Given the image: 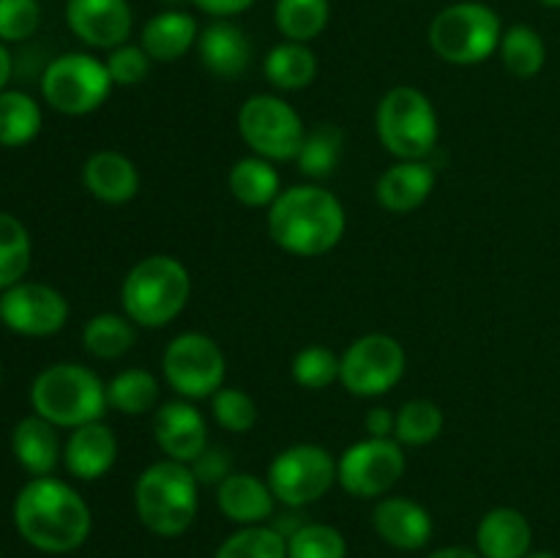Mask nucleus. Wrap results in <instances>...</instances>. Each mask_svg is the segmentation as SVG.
Returning a JSON list of instances; mask_svg holds the SVG:
<instances>
[{"label": "nucleus", "instance_id": "1", "mask_svg": "<svg viewBox=\"0 0 560 558\" xmlns=\"http://www.w3.org/2000/svg\"><path fill=\"white\" fill-rule=\"evenodd\" d=\"M14 525L42 553H74L88 542L93 514L85 498L58 476H31L14 498Z\"/></svg>", "mask_w": 560, "mask_h": 558}, {"label": "nucleus", "instance_id": "2", "mask_svg": "<svg viewBox=\"0 0 560 558\" xmlns=\"http://www.w3.org/2000/svg\"><path fill=\"white\" fill-rule=\"evenodd\" d=\"M348 213L342 200L320 184H295L268 208V235L295 257H320L342 241Z\"/></svg>", "mask_w": 560, "mask_h": 558}, {"label": "nucleus", "instance_id": "3", "mask_svg": "<svg viewBox=\"0 0 560 558\" xmlns=\"http://www.w3.org/2000/svg\"><path fill=\"white\" fill-rule=\"evenodd\" d=\"M191 274L178 257L148 255L120 282V310L137 328H164L186 310Z\"/></svg>", "mask_w": 560, "mask_h": 558}, {"label": "nucleus", "instance_id": "4", "mask_svg": "<svg viewBox=\"0 0 560 558\" xmlns=\"http://www.w3.org/2000/svg\"><path fill=\"white\" fill-rule=\"evenodd\" d=\"M200 509V485L189 465L156 460L135 481V512L140 523L162 539L184 536Z\"/></svg>", "mask_w": 560, "mask_h": 558}, {"label": "nucleus", "instance_id": "5", "mask_svg": "<svg viewBox=\"0 0 560 558\" xmlns=\"http://www.w3.org/2000/svg\"><path fill=\"white\" fill-rule=\"evenodd\" d=\"M31 408L42 419L52 421L58 430L102 421L107 414V383L85 364L58 361L33 377Z\"/></svg>", "mask_w": 560, "mask_h": 558}, {"label": "nucleus", "instance_id": "6", "mask_svg": "<svg viewBox=\"0 0 560 558\" xmlns=\"http://www.w3.org/2000/svg\"><path fill=\"white\" fill-rule=\"evenodd\" d=\"M503 22L492 5L459 0L438 11L427 31L430 49L452 66H476L498 53Z\"/></svg>", "mask_w": 560, "mask_h": 558}, {"label": "nucleus", "instance_id": "7", "mask_svg": "<svg viewBox=\"0 0 560 558\" xmlns=\"http://www.w3.org/2000/svg\"><path fill=\"white\" fill-rule=\"evenodd\" d=\"M375 129L381 146L394 159H430L441 137L435 104L413 85H397L383 93L375 109Z\"/></svg>", "mask_w": 560, "mask_h": 558}, {"label": "nucleus", "instance_id": "8", "mask_svg": "<svg viewBox=\"0 0 560 558\" xmlns=\"http://www.w3.org/2000/svg\"><path fill=\"white\" fill-rule=\"evenodd\" d=\"M113 88L107 63L96 55L66 53L44 66L42 96L60 115L80 118L96 113L109 98Z\"/></svg>", "mask_w": 560, "mask_h": 558}, {"label": "nucleus", "instance_id": "9", "mask_svg": "<svg viewBox=\"0 0 560 558\" xmlns=\"http://www.w3.org/2000/svg\"><path fill=\"white\" fill-rule=\"evenodd\" d=\"M238 135L255 156L295 162L306 126L299 109L279 93H252L238 109Z\"/></svg>", "mask_w": 560, "mask_h": 558}, {"label": "nucleus", "instance_id": "10", "mask_svg": "<svg viewBox=\"0 0 560 558\" xmlns=\"http://www.w3.org/2000/svg\"><path fill=\"white\" fill-rule=\"evenodd\" d=\"M228 359L213 337L184 332L167 342L162 353V377L180 399H211L224 386Z\"/></svg>", "mask_w": 560, "mask_h": 558}, {"label": "nucleus", "instance_id": "11", "mask_svg": "<svg viewBox=\"0 0 560 558\" xmlns=\"http://www.w3.org/2000/svg\"><path fill=\"white\" fill-rule=\"evenodd\" d=\"M408 353L397 337L383 332L361 334L339 356V383L353 397H383L402 381Z\"/></svg>", "mask_w": 560, "mask_h": 558}, {"label": "nucleus", "instance_id": "12", "mask_svg": "<svg viewBox=\"0 0 560 558\" xmlns=\"http://www.w3.org/2000/svg\"><path fill=\"white\" fill-rule=\"evenodd\" d=\"M266 481L284 507H310L337 485V457L320 443H293L271 460Z\"/></svg>", "mask_w": 560, "mask_h": 558}, {"label": "nucleus", "instance_id": "13", "mask_svg": "<svg viewBox=\"0 0 560 558\" xmlns=\"http://www.w3.org/2000/svg\"><path fill=\"white\" fill-rule=\"evenodd\" d=\"M402 443L394 438H370L355 441L339 454L337 485L353 498H383L405 476Z\"/></svg>", "mask_w": 560, "mask_h": 558}, {"label": "nucleus", "instance_id": "14", "mask_svg": "<svg viewBox=\"0 0 560 558\" xmlns=\"http://www.w3.org/2000/svg\"><path fill=\"white\" fill-rule=\"evenodd\" d=\"M0 323L20 337H52L69 323V301L52 284L22 279L0 293Z\"/></svg>", "mask_w": 560, "mask_h": 558}, {"label": "nucleus", "instance_id": "15", "mask_svg": "<svg viewBox=\"0 0 560 558\" xmlns=\"http://www.w3.org/2000/svg\"><path fill=\"white\" fill-rule=\"evenodd\" d=\"M151 432L159 452L175 463L189 465L208 446V421L191 399H170L151 416Z\"/></svg>", "mask_w": 560, "mask_h": 558}, {"label": "nucleus", "instance_id": "16", "mask_svg": "<svg viewBox=\"0 0 560 558\" xmlns=\"http://www.w3.org/2000/svg\"><path fill=\"white\" fill-rule=\"evenodd\" d=\"M66 25L93 49H115L129 42L135 14L129 0H69Z\"/></svg>", "mask_w": 560, "mask_h": 558}, {"label": "nucleus", "instance_id": "17", "mask_svg": "<svg viewBox=\"0 0 560 558\" xmlns=\"http://www.w3.org/2000/svg\"><path fill=\"white\" fill-rule=\"evenodd\" d=\"M435 170L430 159H397L377 178V206L388 213H410L421 208L438 184Z\"/></svg>", "mask_w": 560, "mask_h": 558}, {"label": "nucleus", "instance_id": "18", "mask_svg": "<svg viewBox=\"0 0 560 558\" xmlns=\"http://www.w3.org/2000/svg\"><path fill=\"white\" fill-rule=\"evenodd\" d=\"M372 525L386 545L402 553L421 550L432 539V514L408 496H383L372 509Z\"/></svg>", "mask_w": 560, "mask_h": 558}, {"label": "nucleus", "instance_id": "19", "mask_svg": "<svg viewBox=\"0 0 560 558\" xmlns=\"http://www.w3.org/2000/svg\"><path fill=\"white\" fill-rule=\"evenodd\" d=\"M118 460V438L104 421L74 427L63 441V465L74 479L96 481L113 470Z\"/></svg>", "mask_w": 560, "mask_h": 558}, {"label": "nucleus", "instance_id": "20", "mask_svg": "<svg viewBox=\"0 0 560 558\" xmlns=\"http://www.w3.org/2000/svg\"><path fill=\"white\" fill-rule=\"evenodd\" d=\"M277 496L266 479L249 474V470H233L222 485L217 487V507L230 523L262 525L277 512Z\"/></svg>", "mask_w": 560, "mask_h": 558}, {"label": "nucleus", "instance_id": "21", "mask_svg": "<svg viewBox=\"0 0 560 558\" xmlns=\"http://www.w3.org/2000/svg\"><path fill=\"white\" fill-rule=\"evenodd\" d=\"M82 184L98 202L124 206V202L135 200L137 191H140V170L126 153L104 148V151L91 153L85 159Z\"/></svg>", "mask_w": 560, "mask_h": 558}, {"label": "nucleus", "instance_id": "22", "mask_svg": "<svg viewBox=\"0 0 560 558\" xmlns=\"http://www.w3.org/2000/svg\"><path fill=\"white\" fill-rule=\"evenodd\" d=\"M197 55L213 77L235 80L252 66V42L235 22L213 20L200 31Z\"/></svg>", "mask_w": 560, "mask_h": 558}, {"label": "nucleus", "instance_id": "23", "mask_svg": "<svg viewBox=\"0 0 560 558\" xmlns=\"http://www.w3.org/2000/svg\"><path fill=\"white\" fill-rule=\"evenodd\" d=\"M11 452L22 470H27L31 476H52V470L63 463V441L58 435V427L36 414L25 416L14 425Z\"/></svg>", "mask_w": 560, "mask_h": 558}, {"label": "nucleus", "instance_id": "24", "mask_svg": "<svg viewBox=\"0 0 560 558\" xmlns=\"http://www.w3.org/2000/svg\"><path fill=\"white\" fill-rule=\"evenodd\" d=\"M534 545V528L520 509L495 507L479 520L476 550L481 558H525Z\"/></svg>", "mask_w": 560, "mask_h": 558}, {"label": "nucleus", "instance_id": "25", "mask_svg": "<svg viewBox=\"0 0 560 558\" xmlns=\"http://www.w3.org/2000/svg\"><path fill=\"white\" fill-rule=\"evenodd\" d=\"M197 38H200V25L189 11L164 9L142 25L140 47L156 63H175L189 55L191 47H197Z\"/></svg>", "mask_w": 560, "mask_h": 558}, {"label": "nucleus", "instance_id": "26", "mask_svg": "<svg viewBox=\"0 0 560 558\" xmlns=\"http://www.w3.org/2000/svg\"><path fill=\"white\" fill-rule=\"evenodd\" d=\"M262 74L279 93L304 91L317 77V55L312 53L310 44L279 42L262 58Z\"/></svg>", "mask_w": 560, "mask_h": 558}, {"label": "nucleus", "instance_id": "27", "mask_svg": "<svg viewBox=\"0 0 560 558\" xmlns=\"http://www.w3.org/2000/svg\"><path fill=\"white\" fill-rule=\"evenodd\" d=\"M228 189L241 206L246 208H271L282 191V178L273 162L262 156H244L230 167Z\"/></svg>", "mask_w": 560, "mask_h": 558}, {"label": "nucleus", "instance_id": "28", "mask_svg": "<svg viewBox=\"0 0 560 558\" xmlns=\"http://www.w3.org/2000/svg\"><path fill=\"white\" fill-rule=\"evenodd\" d=\"M137 342V326L124 312H98L82 328V348L98 361H115Z\"/></svg>", "mask_w": 560, "mask_h": 558}, {"label": "nucleus", "instance_id": "29", "mask_svg": "<svg viewBox=\"0 0 560 558\" xmlns=\"http://www.w3.org/2000/svg\"><path fill=\"white\" fill-rule=\"evenodd\" d=\"M109 408L124 416H148L159 403V377L142 367H129L107 383Z\"/></svg>", "mask_w": 560, "mask_h": 558}, {"label": "nucleus", "instance_id": "30", "mask_svg": "<svg viewBox=\"0 0 560 558\" xmlns=\"http://www.w3.org/2000/svg\"><path fill=\"white\" fill-rule=\"evenodd\" d=\"M44 126L42 107L25 91L0 93V148H22L38 137Z\"/></svg>", "mask_w": 560, "mask_h": 558}, {"label": "nucleus", "instance_id": "31", "mask_svg": "<svg viewBox=\"0 0 560 558\" xmlns=\"http://www.w3.org/2000/svg\"><path fill=\"white\" fill-rule=\"evenodd\" d=\"M345 131L337 124H315L306 129L301 151L295 156L301 173L312 181L328 178L342 162Z\"/></svg>", "mask_w": 560, "mask_h": 558}, {"label": "nucleus", "instance_id": "32", "mask_svg": "<svg viewBox=\"0 0 560 558\" xmlns=\"http://www.w3.org/2000/svg\"><path fill=\"white\" fill-rule=\"evenodd\" d=\"M331 20L328 0H277L273 3V25L284 42L310 44L320 36Z\"/></svg>", "mask_w": 560, "mask_h": 558}, {"label": "nucleus", "instance_id": "33", "mask_svg": "<svg viewBox=\"0 0 560 558\" xmlns=\"http://www.w3.org/2000/svg\"><path fill=\"white\" fill-rule=\"evenodd\" d=\"M501 53L503 66L517 80H530L539 74L547 63V44L541 33L530 25H512L503 31L501 36Z\"/></svg>", "mask_w": 560, "mask_h": 558}, {"label": "nucleus", "instance_id": "34", "mask_svg": "<svg viewBox=\"0 0 560 558\" xmlns=\"http://www.w3.org/2000/svg\"><path fill=\"white\" fill-rule=\"evenodd\" d=\"M33 241L25 224L9 211H0V293L22 282L31 268Z\"/></svg>", "mask_w": 560, "mask_h": 558}, {"label": "nucleus", "instance_id": "35", "mask_svg": "<svg viewBox=\"0 0 560 558\" xmlns=\"http://www.w3.org/2000/svg\"><path fill=\"white\" fill-rule=\"evenodd\" d=\"M443 410L432 399L416 397L399 405L397 425H394V441L402 446H430L443 432Z\"/></svg>", "mask_w": 560, "mask_h": 558}, {"label": "nucleus", "instance_id": "36", "mask_svg": "<svg viewBox=\"0 0 560 558\" xmlns=\"http://www.w3.org/2000/svg\"><path fill=\"white\" fill-rule=\"evenodd\" d=\"M213 558H288V539L273 525H241Z\"/></svg>", "mask_w": 560, "mask_h": 558}, {"label": "nucleus", "instance_id": "37", "mask_svg": "<svg viewBox=\"0 0 560 558\" xmlns=\"http://www.w3.org/2000/svg\"><path fill=\"white\" fill-rule=\"evenodd\" d=\"M290 375L306 392H323L339 383V356L326 345H306L293 356Z\"/></svg>", "mask_w": 560, "mask_h": 558}, {"label": "nucleus", "instance_id": "38", "mask_svg": "<svg viewBox=\"0 0 560 558\" xmlns=\"http://www.w3.org/2000/svg\"><path fill=\"white\" fill-rule=\"evenodd\" d=\"M208 403H211L213 421L228 432L244 435V432L255 430L257 419H260L255 397L238 386H222Z\"/></svg>", "mask_w": 560, "mask_h": 558}, {"label": "nucleus", "instance_id": "39", "mask_svg": "<svg viewBox=\"0 0 560 558\" xmlns=\"http://www.w3.org/2000/svg\"><path fill=\"white\" fill-rule=\"evenodd\" d=\"M288 558H348V542L334 525L304 523L288 536Z\"/></svg>", "mask_w": 560, "mask_h": 558}, {"label": "nucleus", "instance_id": "40", "mask_svg": "<svg viewBox=\"0 0 560 558\" xmlns=\"http://www.w3.org/2000/svg\"><path fill=\"white\" fill-rule=\"evenodd\" d=\"M42 25L38 0H0V42H27Z\"/></svg>", "mask_w": 560, "mask_h": 558}, {"label": "nucleus", "instance_id": "41", "mask_svg": "<svg viewBox=\"0 0 560 558\" xmlns=\"http://www.w3.org/2000/svg\"><path fill=\"white\" fill-rule=\"evenodd\" d=\"M107 71L113 77V85L120 88H135L140 82H145V77L151 74V55L140 47V44H120V47L109 49L107 55Z\"/></svg>", "mask_w": 560, "mask_h": 558}, {"label": "nucleus", "instance_id": "42", "mask_svg": "<svg viewBox=\"0 0 560 558\" xmlns=\"http://www.w3.org/2000/svg\"><path fill=\"white\" fill-rule=\"evenodd\" d=\"M191 474H195L197 485L219 487L230 474H233V457H230L228 446L219 443H208L200 454L189 463Z\"/></svg>", "mask_w": 560, "mask_h": 558}, {"label": "nucleus", "instance_id": "43", "mask_svg": "<svg viewBox=\"0 0 560 558\" xmlns=\"http://www.w3.org/2000/svg\"><path fill=\"white\" fill-rule=\"evenodd\" d=\"M394 425H397V414L383 405L370 408L364 416V430L370 438H394Z\"/></svg>", "mask_w": 560, "mask_h": 558}, {"label": "nucleus", "instance_id": "44", "mask_svg": "<svg viewBox=\"0 0 560 558\" xmlns=\"http://www.w3.org/2000/svg\"><path fill=\"white\" fill-rule=\"evenodd\" d=\"M191 3L206 14L217 16V20H230V16L249 11L257 0H191Z\"/></svg>", "mask_w": 560, "mask_h": 558}, {"label": "nucleus", "instance_id": "45", "mask_svg": "<svg viewBox=\"0 0 560 558\" xmlns=\"http://www.w3.org/2000/svg\"><path fill=\"white\" fill-rule=\"evenodd\" d=\"M11 71H14V60H11L9 47H5V44L0 42V93H3L5 85H9Z\"/></svg>", "mask_w": 560, "mask_h": 558}, {"label": "nucleus", "instance_id": "46", "mask_svg": "<svg viewBox=\"0 0 560 558\" xmlns=\"http://www.w3.org/2000/svg\"><path fill=\"white\" fill-rule=\"evenodd\" d=\"M427 558H481L479 550H470V547H441V550L430 553Z\"/></svg>", "mask_w": 560, "mask_h": 558}, {"label": "nucleus", "instance_id": "47", "mask_svg": "<svg viewBox=\"0 0 560 558\" xmlns=\"http://www.w3.org/2000/svg\"><path fill=\"white\" fill-rule=\"evenodd\" d=\"M525 558H558L556 553H528Z\"/></svg>", "mask_w": 560, "mask_h": 558}, {"label": "nucleus", "instance_id": "48", "mask_svg": "<svg viewBox=\"0 0 560 558\" xmlns=\"http://www.w3.org/2000/svg\"><path fill=\"white\" fill-rule=\"evenodd\" d=\"M541 5H547V9H560V0H539Z\"/></svg>", "mask_w": 560, "mask_h": 558}, {"label": "nucleus", "instance_id": "49", "mask_svg": "<svg viewBox=\"0 0 560 558\" xmlns=\"http://www.w3.org/2000/svg\"><path fill=\"white\" fill-rule=\"evenodd\" d=\"M0 383H3V364H0Z\"/></svg>", "mask_w": 560, "mask_h": 558}]
</instances>
